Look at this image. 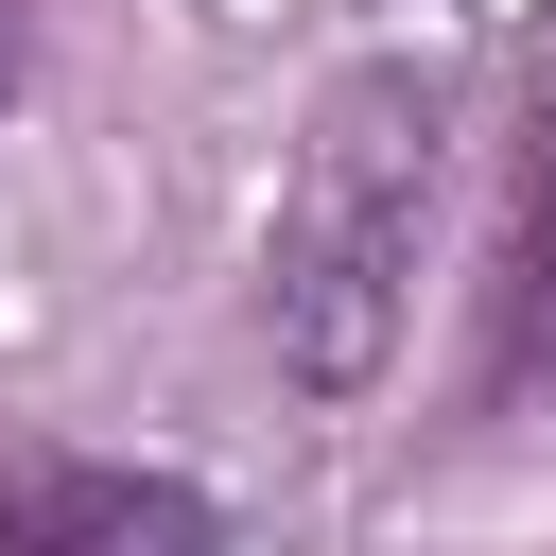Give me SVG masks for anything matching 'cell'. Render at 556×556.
<instances>
[{"mask_svg": "<svg viewBox=\"0 0 556 556\" xmlns=\"http://www.w3.org/2000/svg\"><path fill=\"white\" fill-rule=\"evenodd\" d=\"M0 556H243V521H226L191 469L0 434Z\"/></svg>", "mask_w": 556, "mask_h": 556, "instance_id": "cell-3", "label": "cell"}, {"mask_svg": "<svg viewBox=\"0 0 556 556\" xmlns=\"http://www.w3.org/2000/svg\"><path fill=\"white\" fill-rule=\"evenodd\" d=\"M556 400V0L521 35V139H504V226H486V313H469V417Z\"/></svg>", "mask_w": 556, "mask_h": 556, "instance_id": "cell-2", "label": "cell"}, {"mask_svg": "<svg viewBox=\"0 0 556 556\" xmlns=\"http://www.w3.org/2000/svg\"><path fill=\"white\" fill-rule=\"evenodd\" d=\"M35 87V0H0V104Z\"/></svg>", "mask_w": 556, "mask_h": 556, "instance_id": "cell-4", "label": "cell"}, {"mask_svg": "<svg viewBox=\"0 0 556 556\" xmlns=\"http://www.w3.org/2000/svg\"><path fill=\"white\" fill-rule=\"evenodd\" d=\"M434 191H452V70L434 52H348L313 87L295 156H278V208H261V348H278L295 400H365L400 365Z\"/></svg>", "mask_w": 556, "mask_h": 556, "instance_id": "cell-1", "label": "cell"}]
</instances>
